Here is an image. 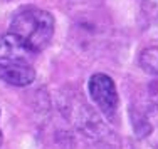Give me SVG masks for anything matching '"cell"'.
Instances as JSON below:
<instances>
[{
    "mask_svg": "<svg viewBox=\"0 0 158 149\" xmlns=\"http://www.w3.org/2000/svg\"><path fill=\"white\" fill-rule=\"evenodd\" d=\"M54 17L47 10L24 7L14 15L9 32L14 33L34 54L42 52L54 35Z\"/></svg>",
    "mask_w": 158,
    "mask_h": 149,
    "instance_id": "cell-1",
    "label": "cell"
},
{
    "mask_svg": "<svg viewBox=\"0 0 158 149\" xmlns=\"http://www.w3.org/2000/svg\"><path fill=\"white\" fill-rule=\"evenodd\" d=\"M0 79L15 87H25L34 82L35 69L34 65H15L9 69H0Z\"/></svg>",
    "mask_w": 158,
    "mask_h": 149,
    "instance_id": "cell-4",
    "label": "cell"
},
{
    "mask_svg": "<svg viewBox=\"0 0 158 149\" xmlns=\"http://www.w3.org/2000/svg\"><path fill=\"white\" fill-rule=\"evenodd\" d=\"M140 65L146 72L158 76V47H148L140 55Z\"/></svg>",
    "mask_w": 158,
    "mask_h": 149,
    "instance_id": "cell-5",
    "label": "cell"
},
{
    "mask_svg": "<svg viewBox=\"0 0 158 149\" xmlns=\"http://www.w3.org/2000/svg\"><path fill=\"white\" fill-rule=\"evenodd\" d=\"M88 91L101 112L110 119L114 117L118 109V91L114 80L106 74H94L88 82Z\"/></svg>",
    "mask_w": 158,
    "mask_h": 149,
    "instance_id": "cell-2",
    "label": "cell"
},
{
    "mask_svg": "<svg viewBox=\"0 0 158 149\" xmlns=\"http://www.w3.org/2000/svg\"><path fill=\"white\" fill-rule=\"evenodd\" d=\"M37 54L29 50L14 33L7 32L0 35V69L15 65H34Z\"/></svg>",
    "mask_w": 158,
    "mask_h": 149,
    "instance_id": "cell-3",
    "label": "cell"
}]
</instances>
